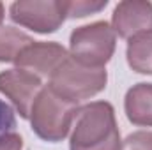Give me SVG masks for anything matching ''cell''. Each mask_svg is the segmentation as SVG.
I'll return each instance as SVG.
<instances>
[{"mask_svg": "<svg viewBox=\"0 0 152 150\" xmlns=\"http://www.w3.org/2000/svg\"><path fill=\"white\" fill-rule=\"evenodd\" d=\"M4 16H5V11H4V4L0 2V27H2V21H4Z\"/></svg>", "mask_w": 152, "mask_h": 150, "instance_id": "obj_16", "label": "cell"}, {"mask_svg": "<svg viewBox=\"0 0 152 150\" xmlns=\"http://www.w3.org/2000/svg\"><path fill=\"white\" fill-rule=\"evenodd\" d=\"M115 36L131 39L140 32L152 30V4L147 0H124L117 4L112 16Z\"/></svg>", "mask_w": 152, "mask_h": 150, "instance_id": "obj_8", "label": "cell"}, {"mask_svg": "<svg viewBox=\"0 0 152 150\" xmlns=\"http://www.w3.org/2000/svg\"><path fill=\"white\" fill-rule=\"evenodd\" d=\"M120 133L113 106L106 101H94L81 106L73 122L71 150H120Z\"/></svg>", "mask_w": 152, "mask_h": 150, "instance_id": "obj_1", "label": "cell"}, {"mask_svg": "<svg viewBox=\"0 0 152 150\" xmlns=\"http://www.w3.org/2000/svg\"><path fill=\"white\" fill-rule=\"evenodd\" d=\"M117 36L110 23L94 21L73 30L69 41L71 58L87 67L103 69L113 57Z\"/></svg>", "mask_w": 152, "mask_h": 150, "instance_id": "obj_4", "label": "cell"}, {"mask_svg": "<svg viewBox=\"0 0 152 150\" xmlns=\"http://www.w3.org/2000/svg\"><path fill=\"white\" fill-rule=\"evenodd\" d=\"M0 150H23V140L20 134L12 133L0 141Z\"/></svg>", "mask_w": 152, "mask_h": 150, "instance_id": "obj_15", "label": "cell"}, {"mask_svg": "<svg viewBox=\"0 0 152 150\" xmlns=\"http://www.w3.org/2000/svg\"><path fill=\"white\" fill-rule=\"evenodd\" d=\"M14 127H16V117H14L12 108L0 99V141L5 136L12 134Z\"/></svg>", "mask_w": 152, "mask_h": 150, "instance_id": "obj_14", "label": "cell"}, {"mask_svg": "<svg viewBox=\"0 0 152 150\" xmlns=\"http://www.w3.org/2000/svg\"><path fill=\"white\" fill-rule=\"evenodd\" d=\"M67 57L69 55L66 48L58 42L34 41L21 50L14 64L18 66V69L28 71L39 78H51V74L66 62Z\"/></svg>", "mask_w": 152, "mask_h": 150, "instance_id": "obj_7", "label": "cell"}, {"mask_svg": "<svg viewBox=\"0 0 152 150\" xmlns=\"http://www.w3.org/2000/svg\"><path fill=\"white\" fill-rule=\"evenodd\" d=\"M78 110V104L58 97L50 87H44L30 111L32 131L44 141L58 143L69 134Z\"/></svg>", "mask_w": 152, "mask_h": 150, "instance_id": "obj_2", "label": "cell"}, {"mask_svg": "<svg viewBox=\"0 0 152 150\" xmlns=\"http://www.w3.org/2000/svg\"><path fill=\"white\" fill-rule=\"evenodd\" d=\"M120 150H152V133L136 131V133L129 134L122 141Z\"/></svg>", "mask_w": 152, "mask_h": 150, "instance_id": "obj_13", "label": "cell"}, {"mask_svg": "<svg viewBox=\"0 0 152 150\" xmlns=\"http://www.w3.org/2000/svg\"><path fill=\"white\" fill-rule=\"evenodd\" d=\"M9 16L37 34H51L67 18V7L66 0H18L11 5Z\"/></svg>", "mask_w": 152, "mask_h": 150, "instance_id": "obj_5", "label": "cell"}, {"mask_svg": "<svg viewBox=\"0 0 152 150\" xmlns=\"http://www.w3.org/2000/svg\"><path fill=\"white\" fill-rule=\"evenodd\" d=\"M34 39L14 27H0V62H14L23 48Z\"/></svg>", "mask_w": 152, "mask_h": 150, "instance_id": "obj_11", "label": "cell"}, {"mask_svg": "<svg viewBox=\"0 0 152 150\" xmlns=\"http://www.w3.org/2000/svg\"><path fill=\"white\" fill-rule=\"evenodd\" d=\"M126 57L134 73L152 74V30L140 32L129 39Z\"/></svg>", "mask_w": 152, "mask_h": 150, "instance_id": "obj_10", "label": "cell"}, {"mask_svg": "<svg viewBox=\"0 0 152 150\" xmlns=\"http://www.w3.org/2000/svg\"><path fill=\"white\" fill-rule=\"evenodd\" d=\"M44 88L42 79L23 69H9L0 73V92L7 95L21 118H30L32 106Z\"/></svg>", "mask_w": 152, "mask_h": 150, "instance_id": "obj_6", "label": "cell"}, {"mask_svg": "<svg viewBox=\"0 0 152 150\" xmlns=\"http://www.w3.org/2000/svg\"><path fill=\"white\" fill-rule=\"evenodd\" d=\"M127 120L140 127H152V83L133 85L124 99Z\"/></svg>", "mask_w": 152, "mask_h": 150, "instance_id": "obj_9", "label": "cell"}, {"mask_svg": "<svg viewBox=\"0 0 152 150\" xmlns=\"http://www.w3.org/2000/svg\"><path fill=\"white\" fill-rule=\"evenodd\" d=\"M108 81L106 69H94L75 62L71 57L51 74L50 88L62 99L78 104L83 99H90L104 90Z\"/></svg>", "mask_w": 152, "mask_h": 150, "instance_id": "obj_3", "label": "cell"}, {"mask_svg": "<svg viewBox=\"0 0 152 150\" xmlns=\"http://www.w3.org/2000/svg\"><path fill=\"white\" fill-rule=\"evenodd\" d=\"M108 5L106 0L103 2H88V0H76V2H66L67 7V18H83L94 12H99Z\"/></svg>", "mask_w": 152, "mask_h": 150, "instance_id": "obj_12", "label": "cell"}]
</instances>
